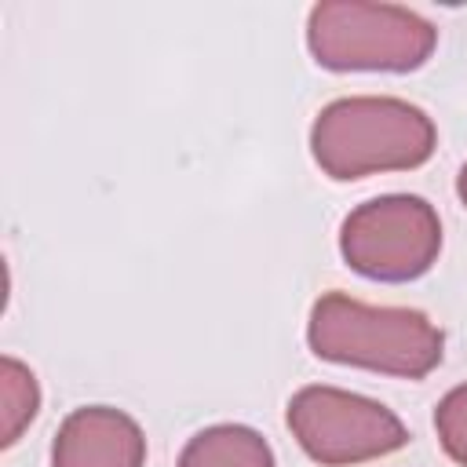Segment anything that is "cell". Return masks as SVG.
Returning <instances> with one entry per match:
<instances>
[{"instance_id": "2", "label": "cell", "mask_w": 467, "mask_h": 467, "mask_svg": "<svg viewBox=\"0 0 467 467\" xmlns=\"http://www.w3.org/2000/svg\"><path fill=\"white\" fill-rule=\"evenodd\" d=\"M306 343L321 361L398 379H423L445 358V336L423 310L372 306L347 292H325L310 306Z\"/></svg>"}, {"instance_id": "6", "label": "cell", "mask_w": 467, "mask_h": 467, "mask_svg": "<svg viewBox=\"0 0 467 467\" xmlns=\"http://www.w3.org/2000/svg\"><path fill=\"white\" fill-rule=\"evenodd\" d=\"M51 467H146V434L124 409H73L55 431Z\"/></svg>"}, {"instance_id": "3", "label": "cell", "mask_w": 467, "mask_h": 467, "mask_svg": "<svg viewBox=\"0 0 467 467\" xmlns=\"http://www.w3.org/2000/svg\"><path fill=\"white\" fill-rule=\"evenodd\" d=\"M434 44L438 29L398 4L325 0L306 18V47L332 73H409L431 58Z\"/></svg>"}, {"instance_id": "10", "label": "cell", "mask_w": 467, "mask_h": 467, "mask_svg": "<svg viewBox=\"0 0 467 467\" xmlns=\"http://www.w3.org/2000/svg\"><path fill=\"white\" fill-rule=\"evenodd\" d=\"M456 193H460V201H463V208H467V164H463L460 175H456Z\"/></svg>"}, {"instance_id": "9", "label": "cell", "mask_w": 467, "mask_h": 467, "mask_svg": "<svg viewBox=\"0 0 467 467\" xmlns=\"http://www.w3.org/2000/svg\"><path fill=\"white\" fill-rule=\"evenodd\" d=\"M434 431L445 449V456L460 467H467V383L452 387L438 409H434Z\"/></svg>"}, {"instance_id": "4", "label": "cell", "mask_w": 467, "mask_h": 467, "mask_svg": "<svg viewBox=\"0 0 467 467\" xmlns=\"http://www.w3.org/2000/svg\"><path fill=\"white\" fill-rule=\"evenodd\" d=\"M441 252V219L416 193H383L358 204L339 226L343 263L383 285L423 277Z\"/></svg>"}, {"instance_id": "5", "label": "cell", "mask_w": 467, "mask_h": 467, "mask_svg": "<svg viewBox=\"0 0 467 467\" xmlns=\"http://www.w3.org/2000/svg\"><path fill=\"white\" fill-rule=\"evenodd\" d=\"M288 431L321 467H350L398 452L409 441L405 423L376 398L310 383L288 398Z\"/></svg>"}, {"instance_id": "8", "label": "cell", "mask_w": 467, "mask_h": 467, "mask_svg": "<svg viewBox=\"0 0 467 467\" xmlns=\"http://www.w3.org/2000/svg\"><path fill=\"white\" fill-rule=\"evenodd\" d=\"M40 409V387L36 376L29 372V365H22L18 358L4 354L0 358V416H4V445H15L22 438V431L33 423Z\"/></svg>"}, {"instance_id": "1", "label": "cell", "mask_w": 467, "mask_h": 467, "mask_svg": "<svg viewBox=\"0 0 467 467\" xmlns=\"http://www.w3.org/2000/svg\"><path fill=\"white\" fill-rule=\"evenodd\" d=\"M434 120L394 95H347L328 102L310 124V153L336 182L379 171H409L431 161Z\"/></svg>"}, {"instance_id": "7", "label": "cell", "mask_w": 467, "mask_h": 467, "mask_svg": "<svg viewBox=\"0 0 467 467\" xmlns=\"http://www.w3.org/2000/svg\"><path fill=\"white\" fill-rule=\"evenodd\" d=\"M175 467H277L270 441L244 423H215L197 431Z\"/></svg>"}]
</instances>
